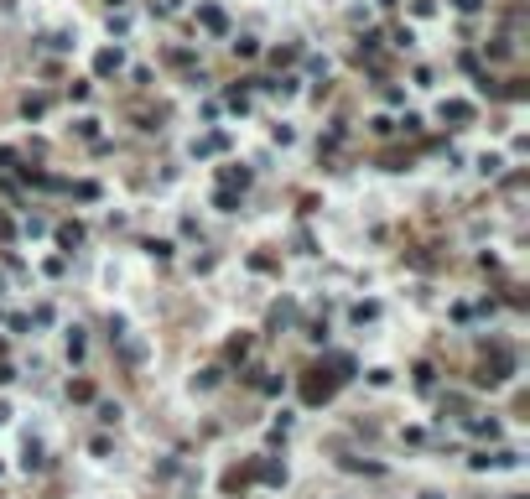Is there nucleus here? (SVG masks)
I'll return each mask as SVG.
<instances>
[{
	"label": "nucleus",
	"instance_id": "nucleus-5",
	"mask_svg": "<svg viewBox=\"0 0 530 499\" xmlns=\"http://www.w3.org/2000/svg\"><path fill=\"white\" fill-rule=\"evenodd\" d=\"M224 182H229V188L240 182V188H245V182H250V172H245V167H224Z\"/></svg>",
	"mask_w": 530,
	"mask_h": 499
},
{
	"label": "nucleus",
	"instance_id": "nucleus-4",
	"mask_svg": "<svg viewBox=\"0 0 530 499\" xmlns=\"http://www.w3.org/2000/svg\"><path fill=\"white\" fill-rule=\"evenodd\" d=\"M333 396V380H307V401H323Z\"/></svg>",
	"mask_w": 530,
	"mask_h": 499
},
{
	"label": "nucleus",
	"instance_id": "nucleus-1",
	"mask_svg": "<svg viewBox=\"0 0 530 499\" xmlns=\"http://www.w3.org/2000/svg\"><path fill=\"white\" fill-rule=\"evenodd\" d=\"M198 21H203L208 32H229V21H224V11H219V6H203V11H198Z\"/></svg>",
	"mask_w": 530,
	"mask_h": 499
},
{
	"label": "nucleus",
	"instance_id": "nucleus-7",
	"mask_svg": "<svg viewBox=\"0 0 530 499\" xmlns=\"http://www.w3.org/2000/svg\"><path fill=\"white\" fill-rule=\"evenodd\" d=\"M214 203L224 208V214H229V208H234V203H240V198H234V188H219V198H214Z\"/></svg>",
	"mask_w": 530,
	"mask_h": 499
},
{
	"label": "nucleus",
	"instance_id": "nucleus-6",
	"mask_svg": "<svg viewBox=\"0 0 530 499\" xmlns=\"http://www.w3.org/2000/svg\"><path fill=\"white\" fill-rule=\"evenodd\" d=\"M58 240H63V245H78V240H84V229H78V224H63Z\"/></svg>",
	"mask_w": 530,
	"mask_h": 499
},
{
	"label": "nucleus",
	"instance_id": "nucleus-2",
	"mask_svg": "<svg viewBox=\"0 0 530 499\" xmlns=\"http://www.w3.org/2000/svg\"><path fill=\"white\" fill-rule=\"evenodd\" d=\"M120 63H125L120 52H115V47H104L99 58H94V68H99V73H120Z\"/></svg>",
	"mask_w": 530,
	"mask_h": 499
},
{
	"label": "nucleus",
	"instance_id": "nucleus-3",
	"mask_svg": "<svg viewBox=\"0 0 530 499\" xmlns=\"http://www.w3.org/2000/svg\"><path fill=\"white\" fill-rule=\"evenodd\" d=\"M442 115H447V120H473V104H463V99H447V104H442Z\"/></svg>",
	"mask_w": 530,
	"mask_h": 499
}]
</instances>
